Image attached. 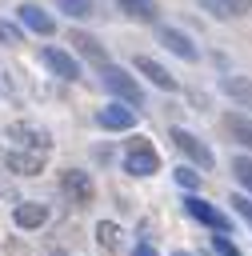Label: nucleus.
<instances>
[{
	"mask_svg": "<svg viewBox=\"0 0 252 256\" xmlns=\"http://www.w3.org/2000/svg\"><path fill=\"white\" fill-rule=\"evenodd\" d=\"M172 144H176V148H180V152H184V156H188L196 168H204V172L212 168V152H208V144H204V140H196L192 132H184V128H172Z\"/></svg>",
	"mask_w": 252,
	"mask_h": 256,
	"instance_id": "obj_4",
	"label": "nucleus"
},
{
	"mask_svg": "<svg viewBox=\"0 0 252 256\" xmlns=\"http://www.w3.org/2000/svg\"><path fill=\"white\" fill-rule=\"evenodd\" d=\"M136 72H144V76H148L156 88H164V92H176V80H172V76H168V72H164V68H160L152 56H136Z\"/></svg>",
	"mask_w": 252,
	"mask_h": 256,
	"instance_id": "obj_12",
	"label": "nucleus"
},
{
	"mask_svg": "<svg viewBox=\"0 0 252 256\" xmlns=\"http://www.w3.org/2000/svg\"><path fill=\"white\" fill-rule=\"evenodd\" d=\"M184 208H188V216H192V220H200V224H208V228H216V232H228V224H232L220 208H212V204H208V200H200V196H188V200H184Z\"/></svg>",
	"mask_w": 252,
	"mask_h": 256,
	"instance_id": "obj_5",
	"label": "nucleus"
},
{
	"mask_svg": "<svg viewBox=\"0 0 252 256\" xmlns=\"http://www.w3.org/2000/svg\"><path fill=\"white\" fill-rule=\"evenodd\" d=\"M176 180H180L184 188H196V180H200V172H196V168H176Z\"/></svg>",
	"mask_w": 252,
	"mask_h": 256,
	"instance_id": "obj_23",
	"label": "nucleus"
},
{
	"mask_svg": "<svg viewBox=\"0 0 252 256\" xmlns=\"http://www.w3.org/2000/svg\"><path fill=\"white\" fill-rule=\"evenodd\" d=\"M136 256H156V248L152 244H136Z\"/></svg>",
	"mask_w": 252,
	"mask_h": 256,
	"instance_id": "obj_26",
	"label": "nucleus"
},
{
	"mask_svg": "<svg viewBox=\"0 0 252 256\" xmlns=\"http://www.w3.org/2000/svg\"><path fill=\"white\" fill-rule=\"evenodd\" d=\"M96 240H100L104 252H116V248H120V228H116L112 220H100V224H96Z\"/></svg>",
	"mask_w": 252,
	"mask_h": 256,
	"instance_id": "obj_19",
	"label": "nucleus"
},
{
	"mask_svg": "<svg viewBox=\"0 0 252 256\" xmlns=\"http://www.w3.org/2000/svg\"><path fill=\"white\" fill-rule=\"evenodd\" d=\"M224 128H228L232 140H240L244 148H252V120H248V116H232V112H228V116H224Z\"/></svg>",
	"mask_w": 252,
	"mask_h": 256,
	"instance_id": "obj_17",
	"label": "nucleus"
},
{
	"mask_svg": "<svg viewBox=\"0 0 252 256\" xmlns=\"http://www.w3.org/2000/svg\"><path fill=\"white\" fill-rule=\"evenodd\" d=\"M124 168H128L132 176H152V172H160V156L152 152V144H148L144 136H136V140H128Z\"/></svg>",
	"mask_w": 252,
	"mask_h": 256,
	"instance_id": "obj_2",
	"label": "nucleus"
},
{
	"mask_svg": "<svg viewBox=\"0 0 252 256\" xmlns=\"http://www.w3.org/2000/svg\"><path fill=\"white\" fill-rule=\"evenodd\" d=\"M100 76H104V88L112 92V96H120L124 104H140L144 100V92H140V84L124 72V68H116V64H104L100 68Z\"/></svg>",
	"mask_w": 252,
	"mask_h": 256,
	"instance_id": "obj_1",
	"label": "nucleus"
},
{
	"mask_svg": "<svg viewBox=\"0 0 252 256\" xmlns=\"http://www.w3.org/2000/svg\"><path fill=\"white\" fill-rule=\"evenodd\" d=\"M0 40H4V44H20V28L8 24V20H0Z\"/></svg>",
	"mask_w": 252,
	"mask_h": 256,
	"instance_id": "obj_22",
	"label": "nucleus"
},
{
	"mask_svg": "<svg viewBox=\"0 0 252 256\" xmlns=\"http://www.w3.org/2000/svg\"><path fill=\"white\" fill-rule=\"evenodd\" d=\"M220 88H224L240 108H252V80H248V76H224Z\"/></svg>",
	"mask_w": 252,
	"mask_h": 256,
	"instance_id": "obj_14",
	"label": "nucleus"
},
{
	"mask_svg": "<svg viewBox=\"0 0 252 256\" xmlns=\"http://www.w3.org/2000/svg\"><path fill=\"white\" fill-rule=\"evenodd\" d=\"M176 256H188V252H176Z\"/></svg>",
	"mask_w": 252,
	"mask_h": 256,
	"instance_id": "obj_27",
	"label": "nucleus"
},
{
	"mask_svg": "<svg viewBox=\"0 0 252 256\" xmlns=\"http://www.w3.org/2000/svg\"><path fill=\"white\" fill-rule=\"evenodd\" d=\"M60 188H64V196H68L76 208L92 204V196H96V188H92V176H88V172H76V168L60 172Z\"/></svg>",
	"mask_w": 252,
	"mask_h": 256,
	"instance_id": "obj_3",
	"label": "nucleus"
},
{
	"mask_svg": "<svg viewBox=\"0 0 252 256\" xmlns=\"http://www.w3.org/2000/svg\"><path fill=\"white\" fill-rule=\"evenodd\" d=\"M212 16H220V20H232V16H244V12H252V0H200Z\"/></svg>",
	"mask_w": 252,
	"mask_h": 256,
	"instance_id": "obj_15",
	"label": "nucleus"
},
{
	"mask_svg": "<svg viewBox=\"0 0 252 256\" xmlns=\"http://www.w3.org/2000/svg\"><path fill=\"white\" fill-rule=\"evenodd\" d=\"M116 4H120L132 20H144V24L156 20V4H152V0H116Z\"/></svg>",
	"mask_w": 252,
	"mask_h": 256,
	"instance_id": "obj_18",
	"label": "nucleus"
},
{
	"mask_svg": "<svg viewBox=\"0 0 252 256\" xmlns=\"http://www.w3.org/2000/svg\"><path fill=\"white\" fill-rule=\"evenodd\" d=\"M96 120H100V128H116V132H124V128L136 124V112L124 108V104H108V108L96 112Z\"/></svg>",
	"mask_w": 252,
	"mask_h": 256,
	"instance_id": "obj_8",
	"label": "nucleus"
},
{
	"mask_svg": "<svg viewBox=\"0 0 252 256\" xmlns=\"http://www.w3.org/2000/svg\"><path fill=\"white\" fill-rule=\"evenodd\" d=\"M68 16H76V20H84V16H92V0H56Z\"/></svg>",
	"mask_w": 252,
	"mask_h": 256,
	"instance_id": "obj_21",
	"label": "nucleus"
},
{
	"mask_svg": "<svg viewBox=\"0 0 252 256\" xmlns=\"http://www.w3.org/2000/svg\"><path fill=\"white\" fill-rule=\"evenodd\" d=\"M212 244H216V252H220V256H240V248H236V244H232L228 236H216Z\"/></svg>",
	"mask_w": 252,
	"mask_h": 256,
	"instance_id": "obj_24",
	"label": "nucleus"
},
{
	"mask_svg": "<svg viewBox=\"0 0 252 256\" xmlns=\"http://www.w3.org/2000/svg\"><path fill=\"white\" fill-rule=\"evenodd\" d=\"M232 176L252 192V160H248V156H236V160H232Z\"/></svg>",
	"mask_w": 252,
	"mask_h": 256,
	"instance_id": "obj_20",
	"label": "nucleus"
},
{
	"mask_svg": "<svg viewBox=\"0 0 252 256\" xmlns=\"http://www.w3.org/2000/svg\"><path fill=\"white\" fill-rule=\"evenodd\" d=\"M12 216H16V224H20V228H40V224L48 220V208H44V204H36V200H28V204H16V212H12Z\"/></svg>",
	"mask_w": 252,
	"mask_h": 256,
	"instance_id": "obj_16",
	"label": "nucleus"
},
{
	"mask_svg": "<svg viewBox=\"0 0 252 256\" xmlns=\"http://www.w3.org/2000/svg\"><path fill=\"white\" fill-rule=\"evenodd\" d=\"M160 44H164L168 52H176L180 60H188V64L200 56V48H196V44H192L184 32H176V28H160Z\"/></svg>",
	"mask_w": 252,
	"mask_h": 256,
	"instance_id": "obj_7",
	"label": "nucleus"
},
{
	"mask_svg": "<svg viewBox=\"0 0 252 256\" xmlns=\"http://www.w3.org/2000/svg\"><path fill=\"white\" fill-rule=\"evenodd\" d=\"M232 208H236L240 216H248V220H252V200H244V196H232Z\"/></svg>",
	"mask_w": 252,
	"mask_h": 256,
	"instance_id": "obj_25",
	"label": "nucleus"
},
{
	"mask_svg": "<svg viewBox=\"0 0 252 256\" xmlns=\"http://www.w3.org/2000/svg\"><path fill=\"white\" fill-rule=\"evenodd\" d=\"M68 40H72V44H76V52H80V56H88L92 64H100V68L108 64V52H104V44H100L96 36H88V32H72Z\"/></svg>",
	"mask_w": 252,
	"mask_h": 256,
	"instance_id": "obj_10",
	"label": "nucleus"
},
{
	"mask_svg": "<svg viewBox=\"0 0 252 256\" xmlns=\"http://www.w3.org/2000/svg\"><path fill=\"white\" fill-rule=\"evenodd\" d=\"M16 16H20V24H28V28H32V32H40V36H48V32L56 28V24H52V16H48V12H40L36 4H20V8H16Z\"/></svg>",
	"mask_w": 252,
	"mask_h": 256,
	"instance_id": "obj_11",
	"label": "nucleus"
},
{
	"mask_svg": "<svg viewBox=\"0 0 252 256\" xmlns=\"http://www.w3.org/2000/svg\"><path fill=\"white\" fill-rule=\"evenodd\" d=\"M40 60H44V64H48L56 76H64V80H76V76H80L76 60H72L68 52H60V48H44V52H40Z\"/></svg>",
	"mask_w": 252,
	"mask_h": 256,
	"instance_id": "obj_9",
	"label": "nucleus"
},
{
	"mask_svg": "<svg viewBox=\"0 0 252 256\" xmlns=\"http://www.w3.org/2000/svg\"><path fill=\"white\" fill-rule=\"evenodd\" d=\"M8 168L20 176H36V172H44V156L40 152H8Z\"/></svg>",
	"mask_w": 252,
	"mask_h": 256,
	"instance_id": "obj_13",
	"label": "nucleus"
},
{
	"mask_svg": "<svg viewBox=\"0 0 252 256\" xmlns=\"http://www.w3.org/2000/svg\"><path fill=\"white\" fill-rule=\"evenodd\" d=\"M8 136H12V140H20V144H28V148H36L40 156H44V152H48V144H52V136H48L44 128H36V124H20V120L8 128Z\"/></svg>",
	"mask_w": 252,
	"mask_h": 256,
	"instance_id": "obj_6",
	"label": "nucleus"
}]
</instances>
